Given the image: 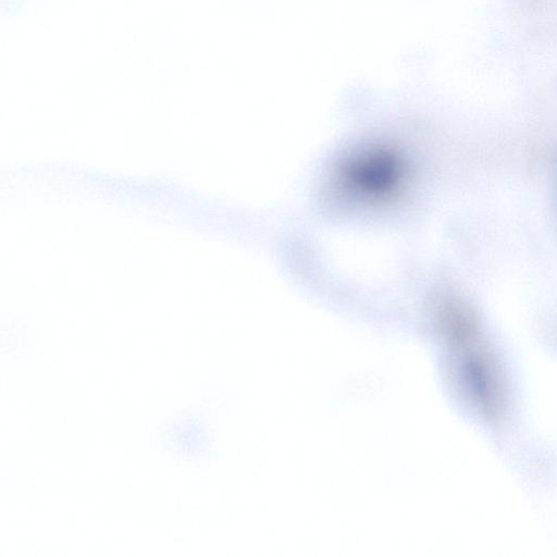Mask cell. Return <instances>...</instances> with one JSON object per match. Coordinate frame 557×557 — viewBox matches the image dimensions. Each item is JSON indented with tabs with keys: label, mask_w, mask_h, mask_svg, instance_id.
<instances>
[{
	"label": "cell",
	"mask_w": 557,
	"mask_h": 557,
	"mask_svg": "<svg viewBox=\"0 0 557 557\" xmlns=\"http://www.w3.org/2000/svg\"><path fill=\"white\" fill-rule=\"evenodd\" d=\"M403 174L398 157L383 148H370L345 162L342 177L348 188L367 197H384L398 185Z\"/></svg>",
	"instance_id": "1"
}]
</instances>
